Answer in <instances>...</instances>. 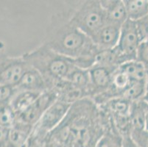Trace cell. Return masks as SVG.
I'll use <instances>...</instances> for the list:
<instances>
[{
  "label": "cell",
  "mask_w": 148,
  "mask_h": 147,
  "mask_svg": "<svg viewBox=\"0 0 148 147\" xmlns=\"http://www.w3.org/2000/svg\"><path fill=\"white\" fill-rule=\"evenodd\" d=\"M110 127L106 113L85 98L71 105L61 123L41 144L43 147H96Z\"/></svg>",
  "instance_id": "cell-1"
},
{
  "label": "cell",
  "mask_w": 148,
  "mask_h": 147,
  "mask_svg": "<svg viewBox=\"0 0 148 147\" xmlns=\"http://www.w3.org/2000/svg\"><path fill=\"white\" fill-rule=\"evenodd\" d=\"M42 44L60 55L74 60L77 66L89 69L99 52L91 39L70 22L66 9L49 18Z\"/></svg>",
  "instance_id": "cell-2"
},
{
  "label": "cell",
  "mask_w": 148,
  "mask_h": 147,
  "mask_svg": "<svg viewBox=\"0 0 148 147\" xmlns=\"http://www.w3.org/2000/svg\"><path fill=\"white\" fill-rule=\"evenodd\" d=\"M22 57L29 66L41 73L49 90L58 81L65 79L72 68L77 66L74 60L53 52L43 44Z\"/></svg>",
  "instance_id": "cell-3"
},
{
  "label": "cell",
  "mask_w": 148,
  "mask_h": 147,
  "mask_svg": "<svg viewBox=\"0 0 148 147\" xmlns=\"http://www.w3.org/2000/svg\"><path fill=\"white\" fill-rule=\"evenodd\" d=\"M66 3L70 22L91 38L106 24L104 9L99 0Z\"/></svg>",
  "instance_id": "cell-4"
},
{
  "label": "cell",
  "mask_w": 148,
  "mask_h": 147,
  "mask_svg": "<svg viewBox=\"0 0 148 147\" xmlns=\"http://www.w3.org/2000/svg\"><path fill=\"white\" fill-rule=\"evenodd\" d=\"M71 105L60 100L54 102L35 124L31 137L38 142H42L44 137L61 123Z\"/></svg>",
  "instance_id": "cell-5"
},
{
  "label": "cell",
  "mask_w": 148,
  "mask_h": 147,
  "mask_svg": "<svg viewBox=\"0 0 148 147\" xmlns=\"http://www.w3.org/2000/svg\"><path fill=\"white\" fill-rule=\"evenodd\" d=\"M57 100L58 96L55 91H44L29 107L16 115V121L34 126L46 110Z\"/></svg>",
  "instance_id": "cell-6"
},
{
  "label": "cell",
  "mask_w": 148,
  "mask_h": 147,
  "mask_svg": "<svg viewBox=\"0 0 148 147\" xmlns=\"http://www.w3.org/2000/svg\"><path fill=\"white\" fill-rule=\"evenodd\" d=\"M136 21L127 19L121 27L119 42L116 47L128 61L136 60L137 49L142 42Z\"/></svg>",
  "instance_id": "cell-7"
},
{
  "label": "cell",
  "mask_w": 148,
  "mask_h": 147,
  "mask_svg": "<svg viewBox=\"0 0 148 147\" xmlns=\"http://www.w3.org/2000/svg\"><path fill=\"white\" fill-rule=\"evenodd\" d=\"M117 68L94 66L89 68L91 80V96L90 99L104 92L110 86L112 81L113 75Z\"/></svg>",
  "instance_id": "cell-8"
},
{
  "label": "cell",
  "mask_w": 148,
  "mask_h": 147,
  "mask_svg": "<svg viewBox=\"0 0 148 147\" xmlns=\"http://www.w3.org/2000/svg\"><path fill=\"white\" fill-rule=\"evenodd\" d=\"M120 29V26L106 23L91 39L99 51L111 49L117 46Z\"/></svg>",
  "instance_id": "cell-9"
},
{
  "label": "cell",
  "mask_w": 148,
  "mask_h": 147,
  "mask_svg": "<svg viewBox=\"0 0 148 147\" xmlns=\"http://www.w3.org/2000/svg\"><path fill=\"white\" fill-rule=\"evenodd\" d=\"M15 87L17 91H30L38 93H43L49 90L44 77L32 67H29L25 71Z\"/></svg>",
  "instance_id": "cell-10"
},
{
  "label": "cell",
  "mask_w": 148,
  "mask_h": 147,
  "mask_svg": "<svg viewBox=\"0 0 148 147\" xmlns=\"http://www.w3.org/2000/svg\"><path fill=\"white\" fill-rule=\"evenodd\" d=\"M104 9L106 23L122 27L127 18L123 0H101Z\"/></svg>",
  "instance_id": "cell-11"
},
{
  "label": "cell",
  "mask_w": 148,
  "mask_h": 147,
  "mask_svg": "<svg viewBox=\"0 0 148 147\" xmlns=\"http://www.w3.org/2000/svg\"><path fill=\"white\" fill-rule=\"evenodd\" d=\"M127 61L128 60L125 56L116 46L111 49L99 51L95 57L94 66L118 68L120 66Z\"/></svg>",
  "instance_id": "cell-12"
},
{
  "label": "cell",
  "mask_w": 148,
  "mask_h": 147,
  "mask_svg": "<svg viewBox=\"0 0 148 147\" xmlns=\"http://www.w3.org/2000/svg\"><path fill=\"white\" fill-rule=\"evenodd\" d=\"M34 126L16 121L10 129L8 147H25L32 135Z\"/></svg>",
  "instance_id": "cell-13"
},
{
  "label": "cell",
  "mask_w": 148,
  "mask_h": 147,
  "mask_svg": "<svg viewBox=\"0 0 148 147\" xmlns=\"http://www.w3.org/2000/svg\"><path fill=\"white\" fill-rule=\"evenodd\" d=\"M42 93L30 91H17L10 105L16 115L29 107Z\"/></svg>",
  "instance_id": "cell-14"
},
{
  "label": "cell",
  "mask_w": 148,
  "mask_h": 147,
  "mask_svg": "<svg viewBox=\"0 0 148 147\" xmlns=\"http://www.w3.org/2000/svg\"><path fill=\"white\" fill-rule=\"evenodd\" d=\"M123 2L129 20L138 21L148 16V0H123Z\"/></svg>",
  "instance_id": "cell-15"
},
{
  "label": "cell",
  "mask_w": 148,
  "mask_h": 147,
  "mask_svg": "<svg viewBox=\"0 0 148 147\" xmlns=\"http://www.w3.org/2000/svg\"><path fill=\"white\" fill-rule=\"evenodd\" d=\"M119 68L128 77L130 81L145 82L147 69L142 63L136 60L126 62Z\"/></svg>",
  "instance_id": "cell-16"
},
{
  "label": "cell",
  "mask_w": 148,
  "mask_h": 147,
  "mask_svg": "<svg viewBox=\"0 0 148 147\" xmlns=\"http://www.w3.org/2000/svg\"><path fill=\"white\" fill-rule=\"evenodd\" d=\"M130 126L132 130L145 129L144 101L133 102L129 116Z\"/></svg>",
  "instance_id": "cell-17"
},
{
  "label": "cell",
  "mask_w": 148,
  "mask_h": 147,
  "mask_svg": "<svg viewBox=\"0 0 148 147\" xmlns=\"http://www.w3.org/2000/svg\"><path fill=\"white\" fill-rule=\"evenodd\" d=\"M146 94L145 82L130 81L128 86L124 91L122 97L130 102H136L143 100Z\"/></svg>",
  "instance_id": "cell-18"
},
{
  "label": "cell",
  "mask_w": 148,
  "mask_h": 147,
  "mask_svg": "<svg viewBox=\"0 0 148 147\" xmlns=\"http://www.w3.org/2000/svg\"><path fill=\"white\" fill-rule=\"evenodd\" d=\"M96 147H122V137L113 129H108Z\"/></svg>",
  "instance_id": "cell-19"
},
{
  "label": "cell",
  "mask_w": 148,
  "mask_h": 147,
  "mask_svg": "<svg viewBox=\"0 0 148 147\" xmlns=\"http://www.w3.org/2000/svg\"><path fill=\"white\" fill-rule=\"evenodd\" d=\"M130 82V80L128 77L123 71H121L119 68H118L113 75L111 86L122 97L124 91L128 86Z\"/></svg>",
  "instance_id": "cell-20"
},
{
  "label": "cell",
  "mask_w": 148,
  "mask_h": 147,
  "mask_svg": "<svg viewBox=\"0 0 148 147\" xmlns=\"http://www.w3.org/2000/svg\"><path fill=\"white\" fill-rule=\"evenodd\" d=\"M16 121V114L9 105L0 106V126L10 129Z\"/></svg>",
  "instance_id": "cell-21"
},
{
  "label": "cell",
  "mask_w": 148,
  "mask_h": 147,
  "mask_svg": "<svg viewBox=\"0 0 148 147\" xmlns=\"http://www.w3.org/2000/svg\"><path fill=\"white\" fill-rule=\"evenodd\" d=\"M130 137L138 147H148V130L146 129L132 130Z\"/></svg>",
  "instance_id": "cell-22"
},
{
  "label": "cell",
  "mask_w": 148,
  "mask_h": 147,
  "mask_svg": "<svg viewBox=\"0 0 148 147\" xmlns=\"http://www.w3.org/2000/svg\"><path fill=\"white\" fill-rule=\"evenodd\" d=\"M16 92L14 85H0V105H9Z\"/></svg>",
  "instance_id": "cell-23"
},
{
  "label": "cell",
  "mask_w": 148,
  "mask_h": 147,
  "mask_svg": "<svg viewBox=\"0 0 148 147\" xmlns=\"http://www.w3.org/2000/svg\"><path fill=\"white\" fill-rule=\"evenodd\" d=\"M136 60L148 70V40H145L140 43L136 54Z\"/></svg>",
  "instance_id": "cell-24"
},
{
  "label": "cell",
  "mask_w": 148,
  "mask_h": 147,
  "mask_svg": "<svg viewBox=\"0 0 148 147\" xmlns=\"http://www.w3.org/2000/svg\"><path fill=\"white\" fill-rule=\"evenodd\" d=\"M136 23L142 41L148 40V16L142 20L136 21Z\"/></svg>",
  "instance_id": "cell-25"
},
{
  "label": "cell",
  "mask_w": 148,
  "mask_h": 147,
  "mask_svg": "<svg viewBox=\"0 0 148 147\" xmlns=\"http://www.w3.org/2000/svg\"><path fill=\"white\" fill-rule=\"evenodd\" d=\"M10 129L0 126V147H8Z\"/></svg>",
  "instance_id": "cell-26"
},
{
  "label": "cell",
  "mask_w": 148,
  "mask_h": 147,
  "mask_svg": "<svg viewBox=\"0 0 148 147\" xmlns=\"http://www.w3.org/2000/svg\"><path fill=\"white\" fill-rule=\"evenodd\" d=\"M122 147H138L132 140L130 135L122 137Z\"/></svg>",
  "instance_id": "cell-27"
},
{
  "label": "cell",
  "mask_w": 148,
  "mask_h": 147,
  "mask_svg": "<svg viewBox=\"0 0 148 147\" xmlns=\"http://www.w3.org/2000/svg\"><path fill=\"white\" fill-rule=\"evenodd\" d=\"M25 147H43L42 145H41V144L40 142H38V141H36V140H35L34 138H33V137H31L30 138H29V141H28L27 144V146Z\"/></svg>",
  "instance_id": "cell-28"
},
{
  "label": "cell",
  "mask_w": 148,
  "mask_h": 147,
  "mask_svg": "<svg viewBox=\"0 0 148 147\" xmlns=\"http://www.w3.org/2000/svg\"><path fill=\"white\" fill-rule=\"evenodd\" d=\"M144 108H145V129L148 130V104L145 101H144Z\"/></svg>",
  "instance_id": "cell-29"
},
{
  "label": "cell",
  "mask_w": 148,
  "mask_h": 147,
  "mask_svg": "<svg viewBox=\"0 0 148 147\" xmlns=\"http://www.w3.org/2000/svg\"><path fill=\"white\" fill-rule=\"evenodd\" d=\"M145 88H146V94H148V70H147L146 79H145Z\"/></svg>",
  "instance_id": "cell-30"
},
{
  "label": "cell",
  "mask_w": 148,
  "mask_h": 147,
  "mask_svg": "<svg viewBox=\"0 0 148 147\" xmlns=\"http://www.w3.org/2000/svg\"><path fill=\"white\" fill-rule=\"evenodd\" d=\"M143 100L145 101V102H146L148 104V94H145V97H144Z\"/></svg>",
  "instance_id": "cell-31"
}]
</instances>
